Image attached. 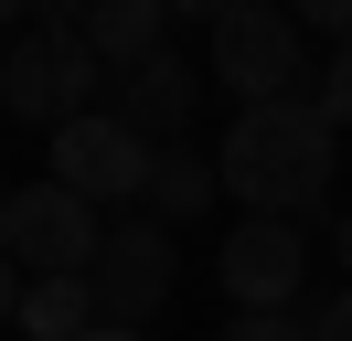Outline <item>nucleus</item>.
Returning <instances> with one entry per match:
<instances>
[{"label":"nucleus","instance_id":"9d476101","mask_svg":"<svg viewBox=\"0 0 352 341\" xmlns=\"http://www.w3.org/2000/svg\"><path fill=\"white\" fill-rule=\"evenodd\" d=\"M214 192H224V160H214V149L160 139V149H150V203H139V213H160V224H192V213H214Z\"/></svg>","mask_w":352,"mask_h":341},{"label":"nucleus","instance_id":"2eb2a0df","mask_svg":"<svg viewBox=\"0 0 352 341\" xmlns=\"http://www.w3.org/2000/svg\"><path fill=\"white\" fill-rule=\"evenodd\" d=\"M288 11H299L309 32H331V43H352V0H288Z\"/></svg>","mask_w":352,"mask_h":341},{"label":"nucleus","instance_id":"ddd939ff","mask_svg":"<svg viewBox=\"0 0 352 341\" xmlns=\"http://www.w3.org/2000/svg\"><path fill=\"white\" fill-rule=\"evenodd\" d=\"M309 96H320L331 128H352V43H331V64H320V85H309Z\"/></svg>","mask_w":352,"mask_h":341},{"label":"nucleus","instance_id":"dca6fc26","mask_svg":"<svg viewBox=\"0 0 352 341\" xmlns=\"http://www.w3.org/2000/svg\"><path fill=\"white\" fill-rule=\"evenodd\" d=\"M309 331H320V341H352V277L320 298V309H309Z\"/></svg>","mask_w":352,"mask_h":341},{"label":"nucleus","instance_id":"f3484780","mask_svg":"<svg viewBox=\"0 0 352 341\" xmlns=\"http://www.w3.org/2000/svg\"><path fill=\"white\" fill-rule=\"evenodd\" d=\"M224 11H235V0H171V21H203V32H214Z\"/></svg>","mask_w":352,"mask_h":341},{"label":"nucleus","instance_id":"6e6552de","mask_svg":"<svg viewBox=\"0 0 352 341\" xmlns=\"http://www.w3.org/2000/svg\"><path fill=\"white\" fill-rule=\"evenodd\" d=\"M203 85H214V64H192V54H150V64H129V75H118V118L160 149V139H182V128H192Z\"/></svg>","mask_w":352,"mask_h":341},{"label":"nucleus","instance_id":"4468645a","mask_svg":"<svg viewBox=\"0 0 352 341\" xmlns=\"http://www.w3.org/2000/svg\"><path fill=\"white\" fill-rule=\"evenodd\" d=\"M96 0H11V32H75Z\"/></svg>","mask_w":352,"mask_h":341},{"label":"nucleus","instance_id":"a211bd4d","mask_svg":"<svg viewBox=\"0 0 352 341\" xmlns=\"http://www.w3.org/2000/svg\"><path fill=\"white\" fill-rule=\"evenodd\" d=\"M331 256H342V277H352V213H342V224H331Z\"/></svg>","mask_w":352,"mask_h":341},{"label":"nucleus","instance_id":"f8f14e48","mask_svg":"<svg viewBox=\"0 0 352 341\" xmlns=\"http://www.w3.org/2000/svg\"><path fill=\"white\" fill-rule=\"evenodd\" d=\"M224 341H320V331H309V309H235Z\"/></svg>","mask_w":352,"mask_h":341},{"label":"nucleus","instance_id":"f03ea898","mask_svg":"<svg viewBox=\"0 0 352 341\" xmlns=\"http://www.w3.org/2000/svg\"><path fill=\"white\" fill-rule=\"evenodd\" d=\"M214 85L235 107H267V96H309V21L288 0H235L214 21Z\"/></svg>","mask_w":352,"mask_h":341},{"label":"nucleus","instance_id":"1a4fd4ad","mask_svg":"<svg viewBox=\"0 0 352 341\" xmlns=\"http://www.w3.org/2000/svg\"><path fill=\"white\" fill-rule=\"evenodd\" d=\"M96 277H11V331L22 341H86L96 331Z\"/></svg>","mask_w":352,"mask_h":341},{"label":"nucleus","instance_id":"39448f33","mask_svg":"<svg viewBox=\"0 0 352 341\" xmlns=\"http://www.w3.org/2000/svg\"><path fill=\"white\" fill-rule=\"evenodd\" d=\"M96 309L118 320V331H150L160 309H171L182 288V256H171V224L160 213H129V224H107V256H96Z\"/></svg>","mask_w":352,"mask_h":341},{"label":"nucleus","instance_id":"423d86ee","mask_svg":"<svg viewBox=\"0 0 352 341\" xmlns=\"http://www.w3.org/2000/svg\"><path fill=\"white\" fill-rule=\"evenodd\" d=\"M54 182H75L86 203H150V139L118 107H86L54 128Z\"/></svg>","mask_w":352,"mask_h":341},{"label":"nucleus","instance_id":"20e7f679","mask_svg":"<svg viewBox=\"0 0 352 341\" xmlns=\"http://www.w3.org/2000/svg\"><path fill=\"white\" fill-rule=\"evenodd\" d=\"M107 203H86L75 182H22L11 203H0V245H11V277H86L96 256H107V224H96Z\"/></svg>","mask_w":352,"mask_h":341},{"label":"nucleus","instance_id":"f257e3e1","mask_svg":"<svg viewBox=\"0 0 352 341\" xmlns=\"http://www.w3.org/2000/svg\"><path fill=\"white\" fill-rule=\"evenodd\" d=\"M342 128L320 118V96H267V107H235V128H224V192H235L245 213H288V224H309L331 192V170H342Z\"/></svg>","mask_w":352,"mask_h":341},{"label":"nucleus","instance_id":"0eeeda50","mask_svg":"<svg viewBox=\"0 0 352 341\" xmlns=\"http://www.w3.org/2000/svg\"><path fill=\"white\" fill-rule=\"evenodd\" d=\"M214 277H224L235 309H299V288H309V234L288 224V213H235Z\"/></svg>","mask_w":352,"mask_h":341},{"label":"nucleus","instance_id":"6ab92c4d","mask_svg":"<svg viewBox=\"0 0 352 341\" xmlns=\"http://www.w3.org/2000/svg\"><path fill=\"white\" fill-rule=\"evenodd\" d=\"M86 341H150V331H118V320H96V331H86Z\"/></svg>","mask_w":352,"mask_h":341},{"label":"nucleus","instance_id":"9b49d317","mask_svg":"<svg viewBox=\"0 0 352 341\" xmlns=\"http://www.w3.org/2000/svg\"><path fill=\"white\" fill-rule=\"evenodd\" d=\"M86 43L129 75V64L171 54V0H96V11H86Z\"/></svg>","mask_w":352,"mask_h":341},{"label":"nucleus","instance_id":"7ed1b4c3","mask_svg":"<svg viewBox=\"0 0 352 341\" xmlns=\"http://www.w3.org/2000/svg\"><path fill=\"white\" fill-rule=\"evenodd\" d=\"M96 85H118V64L86 43V21L75 32H11V64H0V107L22 128H65V118H86L96 107Z\"/></svg>","mask_w":352,"mask_h":341}]
</instances>
